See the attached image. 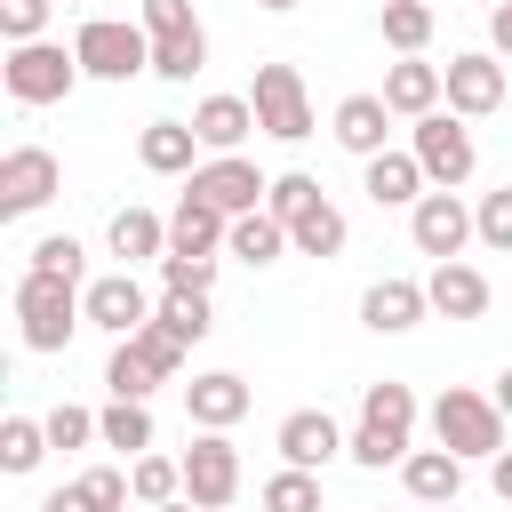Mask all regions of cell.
Here are the masks:
<instances>
[{"label":"cell","instance_id":"cell-1","mask_svg":"<svg viewBox=\"0 0 512 512\" xmlns=\"http://www.w3.org/2000/svg\"><path fill=\"white\" fill-rule=\"evenodd\" d=\"M416 392L400 384V376H376L368 392H360V416H352V440H344V456L352 464H368V472H384V464H400L408 448H416Z\"/></svg>","mask_w":512,"mask_h":512},{"label":"cell","instance_id":"cell-2","mask_svg":"<svg viewBox=\"0 0 512 512\" xmlns=\"http://www.w3.org/2000/svg\"><path fill=\"white\" fill-rule=\"evenodd\" d=\"M80 288H88V280H64V272H24V280H16L24 352H64V344H72V328L88 320V312H80Z\"/></svg>","mask_w":512,"mask_h":512},{"label":"cell","instance_id":"cell-3","mask_svg":"<svg viewBox=\"0 0 512 512\" xmlns=\"http://www.w3.org/2000/svg\"><path fill=\"white\" fill-rule=\"evenodd\" d=\"M184 368V344L168 336V328H136V336H112V360H104V392L112 400H152L168 376Z\"/></svg>","mask_w":512,"mask_h":512},{"label":"cell","instance_id":"cell-4","mask_svg":"<svg viewBox=\"0 0 512 512\" xmlns=\"http://www.w3.org/2000/svg\"><path fill=\"white\" fill-rule=\"evenodd\" d=\"M504 432H512V424H504V408H496V392H472V384H448V392L432 400V440H440V448H456L464 464H472V456L488 464V456L504 448Z\"/></svg>","mask_w":512,"mask_h":512},{"label":"cell","instance_id":"cell-5","mask_svg":"<svg viewBox=\"0 0 512 512\" xmlns=\"http://www.w3.org/2000/svg\"><path fill=\"white\" fill-rule=\"evenodd\" d=\"M0 80H8V96H16L24 112H40V104H64L88 72H80V56H72L64 40H16L8 64H0Z\"/></svg>","mask_w":512,"mask_h":512},{"label":"cell","instance_id":"cell-6","mask_svg":"<svg viewBox=\"0 0 512 512\" xmlns=\"http://www.w3.org/2000/svg\"><path fill=\"white\" fill-rule=\"evenodd\" d=\"M72 56H80V72L88 80H136V72H152V32L144 24H120V16H88L80 32H72Z\"/></svg>","mask_w":512,"mask_h":512},{"label":"cell","instance_id":"cell-7","mask_svg":"<svg viewBox=\"0 0 512 512\" xmlns=\"http://www.w3.org/2000/svg\"><path fill=\"white\" fill-rule=\"evenodd\" d=\"M144 32H152V80H192L208 72V32L192 16V0H144Z\"/></svg>","mask_w":512,"mask_h":512},{"label":"cell","instance_id":"cell-8","mask_svg":"<svg viewBox=\"0 0 512 512\" xmlns=\"http://www.w3.org/2000/svg\"><path fill=\"white\" fill-rule=\"evenodd\" d=\"M248 104H256V128H264L272 144H304V136H312V88H304L296 64H256Z\"/></svg>","mask_w":512,"mask_h":512},{"label":"cell","instance_id":"cell-9","mask_svg":"<svg viewBox=\"0 0 512 512\" xmlns=\"http://www.w3.org/2000/svg\"><path fill=\"white\" fill-rule=\"evenodd\" d=\"M408 152L424 160V176H432L440 192L472 184V168H480V144H472V128H464V112H424V120L408 128Z\"/></svg>","mask_w":512,"mask_h":512},{"label":"cell","instance_id":"cell-10","mask_svg":"<svg viewBox=\"0 0 512 512\" xmlns=\"http://www.w3.org/2000/svg\"><path fill=\"white\" fill-rule=\"evenodd\" d=\"M184 192H200V200H208V208H224V216H248V208H264L272 176H264L248 152H208V160L184 176Z\"/></svg>","mask_w":512,"mask_h":512},{"label":"cell","instance_id":"cell-11","mask_svg":"<svg viewBox=\"0 0 512 512\" xmlns=\"http://www.w3.org/2000/svg\"><path fill=\"white\" fill-rule=\"evenodd\" d=\"M56 192H64V160H56L48 144L0 152V216H32V208H48Z\"/></svg>","mask_w":512,"mask_h":512},{"label":"cell","instance_id":"cell-12","mask_svg":"<svg viewBox=\"0 0 512 512\" xmlns=\"http://www.w3.org/2000/svg\"><path fill=\"white\" fill-rule=\"evenodd\" d=\"M408 240H416V256H432V264H448V256H464L472 240H480V224H472V208L456 200V192H424L416 208H408Z\"/></svg>","mask_w":512,"mask_h":512},{"label":"cell","instance_id":"cell-13","mask_svg":"<svg viewBox=\"0 0 512 512\" xmlns=\"http://www.w3.org/2000/svg\"><path fill=\"white\" fill-rule=\"evenodd\" d=\"M184 496H192L200 512H224V504L240 496V448H232V432H200V440L184 448Z\"/></svg>","mask_w":512,"mask_h":512},{"label":"cell","instance_id":"cell-14","mask_svg":"<svg viewBox=\"0 0 512 512\" xmlns=\"http://www.w3.org/2000/svg\"><path fill=\"white\" fill-rule=\"evenodd\" d=\"M504 96H512V80H504V56H496V48L448 56V112L488 120V112H504Z\"/></svg>","mask_w":512,"mask_h":512},{"label":"cell","instance_id":"cell-15","mask_svg":"<svg viewBox=\"0 0 512 512\" xmlns=\"http://www.w3.org/2000/svg\"><path fill=\"white\" fill-rule=\"evenodd\" d=\"M80 312H88V328H104V336H136V328L152 320V296H144V280L120 264V272H104V280L80 288Z\"/></svg>","mask_w":512,"mask_h":512},{"label":"cell","instance_id":"cell-16","mask_svg":"<svg viewBox=\"0 0 512 512\" xmlns=\"http://www.w3.org/2000/svg\"><path fill=\"white\" fill-rule=\"evenodd\" d=\"M344 424L328 416V408H288L280 416V432H272V448H280V464H304V472H328L336 456H344Z\"/></svg>","mask_w":512,"mask_h":512},{"label":"cell","instance_id":"cell-17","mask_svg":"<svg viewBox=\"0 0 512 512\" xmlns=\"http://www.w3.org/2000/svg\"><path fill=\"white\" fill-rule=\"evenodd\" d=\"M392 120H400V112L384 104V88H360V96H344V104H336L328 136H336L352 160H376V152H392V144H384V136H392Z\"/></svg>","mask_w":512,"mask_h":512},{"label":"cell","instance_id":"cell-18","mask_svg":"<svg viewBox=\"0 0 512 512\" xmlns=\"http://www.w3.org/2000/svg\"><path fill=\"white\" fill-rule=\"evenodd\" d=\"M424 312H432L424 280H400V272H384V280H368V288H360V328H376V336H408Z\"/></svg>","mask_w":512,"mask_h":512},{"label":"cell","instance_id":"cell-19","mask_svg":"<svg viewBox=\"0 0 512 512\" xmlns=\"http://www.w3.org/2000/svg\"><path fill=\"white\" fill-rule=\"evenodd\" d=\"M248 376H232V368H200L192 384H184V416L200 424V432H232L240 416H248Z\"/></svg>","mask_w":512,"mask_h":512},{"label":"cell","instance_id":"cell-20","mask_svg":"<svg viewBox=\"0 0 512 512\" xmlns=\"http://www.w3.org/2000/svg\"><path fill=\"white\" fill-rule=\"evenodd\" d=\"M424 296H432V312H440V320H480L496 288H488V272H480V264L448 256V264H432V272H424Z\"/></svg>","mask_w":512,"mask_h":512},{"label":"cell","instance_id":"cell-21","mask_svg":"<svg viewBox=\"0 0 512 512\" xmlns=\"http://www.w3.org/2000/svg\"><path fill=\"white\" fill-rule=\"evenodd\" d=\"M400 488H408V504H424V512H432V504H456L464 456L440 448V440H432V448H408V456H400Z\"/></svg>","mask_w":512,"mask_h":512},{"label":"cell","instance_id":"cell-22","mask_svg":"<svg viewBox=\"0 0 512 512\" xmlns=\"http://www.w3.org/2000/svg\"><path fill=\"white\" fill-rule=\"evenodd\" d=\"M384 104H392L400 120H424V112H440V104H448V64L400 56V64L384 72Z\"/></svg>","mask_w":512,"mask_h":512},{"label":"cell","instance_id":"cell-23","mask_svg":"<svg viewBox=\"0 0 512 512\" xmlns=\"http://www.w3.org/2000/svg\"><path fill=\"white\" fill-rule=\"evenodd\" d=\"M360 192H368L376 208H416V200L432 192V176H424L416 152H376V160H360Z\"/></svg>","mask_w":512,"mask_h":512},{"label":"cell","instance_id":"cell-24","mask_svg":"<svg viewBox=\"0 0 512 512\" xmlns=\"http://www.w3.org/2000/svg\"><path fill=\"white\" fill-rule=\"evenodd\" d=\"M248 128H256V104H248V96H200V104H192V136H200V152H240Z\"/></svg>","mask_w":512,"mask_h":512},{"label":"cell","instance_id":"cell-25","mask_svg":"<svg viewBox=\"0 0 512 512\" xmlns=\"http://www.w3.org/2000/svg\"><path fill=\"white\" fill-rule=\"evenodd\" d=\"M136 160H144L152 176H192V168H200V136H192V120H144Z\"/></svg>","mask_w":512,"mask_h":512},{"label":"cell","instance_id":"cell-26","mask_svg":"<svg viewBox=\"0 0 512 512\" xmlns=\"http://www.w3.org/2000/svg\"><path fill=\"white\" fill-rule=\"evenodd\" d=\"M104 248L136 272V264H160L168 256V216H152V208H120L112 224H104Z\"/></svg>","mask_w":512,"mask_h":512},{"label":"cell","instance_id":"cell-27","mask_svg":"<svg viewBox=\"0 0 512 512\" xmlns=\"http://www.w3.org/2000/svg\"><path fill=\"white\" fill-rule=\"evenodd\" d=\"M224 232H232V216H224V208H208L200 192H184V200L168 208V248H192V256H216V248H224Z\"/></svg>","mask_w":512,"mask_h":512},{"label":"cell","instance_id":"cell-28","mask_svg":"<svg viewBox=\"0 0 512 512\" xmlns=\"http://www.w3.org/2000/svg\"><path fill=\"white\" fill-rule=\"evenodd\" d=\"M224 256H240V264H280L288 256V224L272 216V208H248V216H232V232H224Z\"/></svg>","mask_w":512,"mask_h":512},{"label":"cell","instance_id":"cell-29","mask_svg":"<svg viewBox=\"0 0 512 512\" xmlns=\"http://www.w3.org/2000/svg\"><path fill=\"white\" fill-rule=\"evenodd\" d=\"M152 328H168V336L192 352V344L216 328V312H208V288H168V296L152 304Z\"/></svg>","mask_w":512,"mask_h":512},{"label":"cell","instance_id":"cell-30","mask_svg":"<svg viewBox=\"0 0 512 512\" xmlns=\"http://www.w3.org/2000/svg\"><path fill=\"white\" fill-rule=\"evenodd\" d=\"M96 440L120 448V456H144L152 448V400H104L96 408Z\"/></svg>","mask_w":512,"mask_h":512},{"label":"cell","instance_id":"cell-31","mask_svg":"<svg viewBox=\"0 0 512 512\" xmlns=\"http://www.w3.org/2000/svg\"><path fill=\"white\" fill-rule=\"evenodd\" d=\"M376 24H384V48H400V56H424V48H432V32H440L432 0H384V8H376Z\"/></svg>","mask_w":512,"mask_h":512},{"label":"cell","instance_id":"cell-32","mask_svg":"<svg viewBox=\"0 0 512 512\" xmlns=\"http://www.w3.org/2000/svg\"><path fill=\"white\" fill-rule=\"evenodd\" d=\"M344 240H352V224H344V208H336V200H320L312 216H296V224H288V248H296V256H320V264H328V256H344Z\"/></svg>","mask_w":512,"mask_h":512},{"label":"cell","instance_id":"cell-33","mask_svg":"<svg viewBox=\"0 0 512 512\" xmlns=\"http://www.w3.org/2000/svg\"><path fill=\"white\" fill-rule=\"evenodd\" d=\"M48 448H56L48 440V416H8L0 424V472H40Z\"/></svg>","mask_w":512,"mask_h":512},{"label":"cell","instance_id":"cell-34","mask_svg":"<svg viewBox=\"0 0 512 512\" xmlns=\"http://www.w3.org/2000/svg\"><path fill=\"white\" fill-rule=\"evenodd\" d=\"M128 488H136V504L152 512V504H168V496H184V456H128Z\"/></svg>","mask_w":512,"mask_h":512},{"label":"cell","instance_id":"cell-35","mask_svg":"<svg viewBox=\"0 0 512 512\" xmlns=\"http://www.w3.org/2000/svg\"><path fill=\"white\" fill-rule=\"evenodd\" d=\"M264 512H320V472H304V464H280L272 480H264V496H256Z\"/></svg>","mask_w":512,"mask_h":512},{"label":"cell","instance_id":"cell-36","mask_svg":"<svg viewBox=\"0 0 512 512\" xmlns=\"http://www.w3.org/2000/svg\"><path fill=\"white\" fill-rule=\"evenodd\" d=\"M328 192H320V176H304V168H288V176H272V192H264V208L280 216V224H296V216H312Z\"/></svg>","mask_w":512,"mask_h":512},{"label":"cell","instance_id":"cell-37","mask_svg":"<svg viewBox=\"0 0 512 512\" xmlns=\"http://www.w3.org/2000/svg\"><path fill=\"white\" fill-rule=\"evenodd\" d=\"M24 272H64V280H80V272H88V248H80L72 232H40V240L24 248Z\"/></svg>","mask_w":512,"mask_h":512},{"label":"cell","instance_id":"cell-38","mask_svg":"<svg viewBox=\"0 0 512 512\" xmlns=\"http://www.w3.org/2000/svg\"><path fill=\"white\" fill-rule=\"evenodd\" d=\"M472 224H480V248H496V256H512V184H496V192H480V208H472Z\"/></svg>","mask_w":512,"mask_h":512},{"label":"cell","instance_id":"cell-39","mask_svg":"<svg viewBox=\"0 0 512 512\" xmlns=\"http://www.w3.org/2000/svg\"><path fill=\"white\" fill-rule=\"evenodd\" d=\"M160 288H216V256L168 248V256H160Z\"/></svg>","mask_w":512,"mask_h":512},{"label":"cell","instance_id":"cell-40","mask_svg":"<svg viewBox=\"0 0 512 512\" xmlns=\"http://www.w3.org/2000/svg\"><path fill=\"white\" fill-rule=\"evenodd\" d=\"M48 440H56V448H88V440H96V408L56 400V408H48Z\"/></svg>","mask_w":512,"mask_h":512},{"label":"cell","instance_id":"cell-41","mask_svg":"<svg viewBox=\"0 0 512 512\" xmlns=\"http://www.w3.org/2000/svg\"><path fill=\"white\" fill-rule=\"evenodd\" d=\"M48 8H56V0H0V32H8V48H16V40H48Z\"/></svg>","mask_w":512,"mask_h":512},{"label":"cell","instance_id":"cell-42","mask_svg":"<svg viewBox=\"0 0 512 512\" xmlns=\"http://www.w3.org/2000/svg\"><path fill=\"white\" fill-rule=\"evenodd\" d=\"M80 488H88V496H96V504H104V512H120V504H128V496H136V488H128V472H120V464H88V472H80Z\"/></svg>","mask_w":512,"mask_h":512},{"label":"cell","instance_id":"cell-43","mask_svg":"<svg viewBox=\"0 0 512 512\" xmlns=\"http://www.w3.org/2000/svg\"><path fill=\"white\" fill-rule=\"evenodd\" d=\"M40 512H104V504H96V496H88V488H80V480H72V488H56V496H48V504H40Z\"/></svg>","mask_w":512,"mask_h":512},{"label":"cell","instance_id":"cell-44","mask_svg":"<svg viewBox=\"0 0 512 512\" xmlns=\"http://www.w3.org/2000/svg\"><path fill=\"white\" fill-rule=\"evenodd\" d=\"M488 48H496V56H512V0H496V8H488Z\"/></svg>","mask_w":512,"mask_h":512},{"label":"cell","instance_id":"cell-45","mask_svg":"<svg viewBox=\"0 0 512 512\" xmlns=\"http://www.w3.org/2000/svg\"><path fill=\"white\" fill-rule=\"evenodd\" d=\"M488 488H496V504H512V448L488 456Z\"/></svg>","mask_w":512,"mask_h":512},{"label":"cell","instance_id":"cell-46","mask_svg":"<svg viewBox=\"0 0 512 512\" xmlns=\"http://www.w3.org/2000/svg\"><path fill=\"white\" fill-rule=\"evenodd\" d=\"M496 408H504V424H512V368L496 376Z\"/></svg>","mask_w":512,"mask_h":512},{"label":"cell","instance_id":"cell-47","mask_svg":"<svg viewBox=\"0 0 512 512\" xmlns=\"http://www.w3.org/2000/svg\"><path fill=\"white\" fill-rule=\"evenodd\" d=\"M152 512H200V504H192V496H168V504H152Z\"/></svg>","mask_w":512,"mask_h":512},{"label":"cell","instance_id":"cell-48","mask_svg":"<svg viewBox=\"0 0 512 512\" xmlns=\"http://www.w3.org/2000/svg\"><path fill=\"white\" fill-rule=\"evenodd\" d=\"M256 8H272V16H288V8H304V0H256Z\"/></svg>","mask_w":512,"mask_h":512},{"label":"cell","instance_id":"cell-49","mask_svg":"<svg viewBox=\"0 0 512 512\" xmlns=\"http://www.w3.org/2000/svg\"><path fill=\"white\" fill-rule=\"evenodd\" d=\"M432 512H456V504H432Z\"/></svg>","mask_w":512,"mask_h":512}]
</instances>
